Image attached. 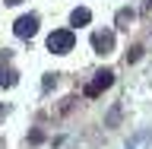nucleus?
Masks as SVG:
<instances>
[{
  "label": "nucleus",
  "mask_w": 152,
  "mask_h": 149,
  "mask_svg": "<svg viewBox=\"0 0 152 149\" xmlns=\"http://www.w3.org/2000/svg\"><path fill=\"white\" fill-rule=\"evenodd\" d=\"M28 143H32V146L45 143V133H41V130H32V133H28Z\"/></svg>",
  "instance_id": "10"
},
{
  "label": "nucleus",
  "mask_w": 152,
  "mask_h": 149,
  "mask_svg": "<svg viewBox=\"0 0 152 149\" xmlns=\"http://www.w3.org/2000/svg\"><path fill=\"white\" fill-rule=\"evenodd\" d=\"M0 149H3V146H0Z\"/></svg>",
  "instance_id": "13"
},
{
  "label": "nucleus",
  "mask_w": 152,
  "mask_h": 149,
  "mask_svg": "<svg viewBox=\"0 0 152 149\" xmlns=\"http://www.w3.org/2000/svg\"><path fill=\"white\" fill-rule=\"evenodd\" d=\"M133 16H136V13H133V10H121V13H117V26H121V29H130Z\"/></svg>",
  "instance_id": "6"
},
{
  "label": "nucleus",
  "mask_w": 152,
  "mask_h": 149,
  "mask_svg": "<svg viewBox=\"0 0 152 149\" xmlns=\"http://www.w3.org/2000/svg\"><path fill=\"white\" fill-rule=\"evenodd\" d=\"M140 57H142V48H140V45H133L130 51H127V64H136Z\"/></svg>",
  "instance_id": "9"
},
{
  "label": "nucleus",
  "mask_w": 152,
  "mask_h": 149,
  "mask_svg": "<svg viewBox=\"0 0 152 149\" xmlns=\"http://www.w3.org/2000/svg\"><path fill=\"white\" fill-rule=\"evenodd\" d=\"M92 48H95V54H111L114 32H95V35H92Z\"/></svg>",
  "instance_id": "3"
},
{
  "label": "nucleus",
  "mask_w": 152,
  "mask_h": 149,
  "mask_svg": "<svg viewBox=\"0 0 152 149\" xmlns=\"http://www.w3.org/2000/svg\"><path fill=\"white\" fill-rule=\"evenodd\" d=\"M38 32V16H19L16 19V35L19 38H32Z\"/></svg>",
  "instance_id": "4"
},
{
  "label": "nucleus",
  "mask_w": 152,
  "mask_h": 149,
  "mask_svg": "<svg viewBox=\"0 0 152 149\" xmlns=\"http://www.w3.org/2000/svg\"><path fill=\"white\" fill-rule=\"evenodd\" d=\"M7 3H22V0H7Z\"/></svg>",
  "instance_id": "12"
},
{
  "label": "nucleus",
  "mask_w": 152,
  "mask_h": 149,
  "mask_svg": "<svg viewBox=\"0 0 152 149\" xmlns=\"http://www.w3.org/2000/svg\"><path fill=\"white\" fill-rule=\"evenodd\" d=\"M73 45H76V35L70 32V29H57V32H51V38H48V48L57 51V54L73 51Z\"/></svg>",
  "instance_id": "1"
},
{
  "label": "nucleus",
  "mask_w": 152,
  "mask_h": 149,
  "mask_svg": "<svg viewBox=\"0 0 152 149\" xmlns=\"http://www.w3.org/2000/svg\"><path fill=\"white\" fill-rule=\"evenodd\" d=\"M111 83H114V73H111V70H102V73H95L92 83L86 86V95H89V98H95V95H102Z\"/></svg>",
  "instance_id": "2"
},
{
  "label": "nucleus",
  "mask_w": 152,
  "mask_h": 149,
  "mask_svg": "<svg viewBox=\"0 0 152 149\" xmlns=\"http://www.w3.org/2000/svg\"><path fill=\"white\" fill-rule=\"evenodd\" d=\"M89 19H92V13H89L86 7H76L73 13H70V22H73V26H86Z\"/></svg>",
  "instance_id": "5"
},
{
  "label": "nucleus",
  "mask_w": 152,
  "mask_h": 149,
  "mask_svg": "<svg viewBox=\"0 0 152 149\" xmlns=\"http://www.w3.org/2000/svg\"><path fill=\"white\" fill-rule=\"evenodd\" d=\"M146 10H152V0H146Z\"/></svg>",
  "instance_id": "11"
},
{
  "label": "nucleus",
  "mask_w": 152,
  "mask_h": 149,
  "mask_svg": "<svg viewBox=\"0 0 152 149\" xmlns=\"http://www.w3.org/2000/svg\"><path fill=\"white\" fill-rule=\"evenodd\" d=\"M104 124H108V127H117V124H121V105H114L111 111H108V117H104Z\"/></svg>",
  "instance_id": "7"
},
{
  "label": "nucleus",
  "mask_w": 152,
  "mask_h": 149,
  "mask_svg": "<svg viewBox=\"0 0 152 149\" xmlns=\"http://www.w3.org/2000/svg\"><path fill=\"white\" fill-rule=\"evenodd\" d=\"M16 83V73L13 70H0V86H13Z\"/></svg>",
  "instance_id": "8"
}]
</instances>
